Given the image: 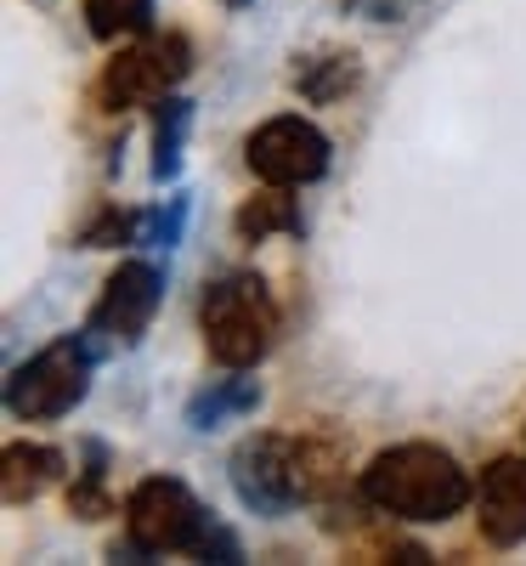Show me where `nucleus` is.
I'll list each match as a JSON object with an SVG mask.
<instances>
[{
    "mask_svg": "<svg viewBox=\"0 0 526 566\" xmlns=\"http://www.w3.org/2000/svg\"><path fill=\"white\" fill-rule=\"evenodd\" d=\"M362 499L374 510L397 515V522H448V515H459L475 499V488H470L464 464L448 448H436V442H397V448L368 459Z\"/></svg>",
    "mask_w": 526,
    "mask_h": 566,
    "instance_id": "nucleus-1",
    "label": "nucleus"
},
{
    "mask_svg": "<svg viewBox=\"0 0 526 566\" xmlns=\"http://www.w3.org/2000/svg\"><path fill=\"white\" fill-rule=\"evenodd\" d=\"M227 470H232V493H238V504H244V510L283 515V510L317 499L334 482V453L323 442L261 431V437H244V442L232 448Z\"/></svg>",
    "mask_w": 526,
    "mask_h": 566,
    "instance_id": "nucleus-2",
    "label": "nucleus"
},
{
    "mask_svg": "<svg viewBox=\"0 0 526 566\" xmlns=\"http://www.w3.org/2000/svg\"><path fill=\"white\" fill-rule=\"evenodd\" d=\"M199 323H204V346L221 368H255L277 340V301L266 290V277L227 272L204 290Z\"/></svg>",
    "mask_w": 526,
    "mask_h": 566,
    "instance_id": "nucleus-3",
    "label": "nucleus"
},
{
    "mask_svg": "<svg viewBox=\"0 0 526 566\" xmlns=\"http://www.w3.org/2000/svg\"><path fill=\"white\" fill-rule=\"evenodd\" d=\"M210 527V510L176 476H148L125 499V555H199Z\"/></svg>",
    "mask_w": 526,
    "mask_h": 566,
    "instance_id": "nucleus-4",
    "label": "nucleus"
},
{
    "mask_svg": "<svg viewBox=\"0 0 526 566\" xmlns=\"http://www.w3.org/2000/svg\"><path fill=\"white\" fill-rule=\"evenodd\" d=\"M91 391V346L80 335H63L52 340L45 352H34L29 363L12 368V380H7V408L29 424L40 419H63L85 402Z\"/></svg>",
    "mask_w": 526,
    "mask_h": 566,
    "instance_id": "nucleus-5",
    "label": "nucleus"
},
{
    "mask_svg": "<svg viewBox=\"0 0 526 566\" xmlns=\"http://www.w3.org/2000/svg\"><path fill=\"white\" fill-rule=\"evenodd\" d=\"M187 69H193V45L181 34H141L103 69V97L108 108H154L187 80Z\"/></svg>",
    "mask_w": 526,
    "mask_h": 566,
    "instance_id": "nucleus-6",
    "label": "nucleus"
},
{
    "mask_svg": "<svg viewBox=\"0 0 526 566\" xmlns=\"http://www.w3.org/2000/svg\"><path fill=\"white\" fill-rule=\"evenodd\" d=\"M244 159L266 187H306L328 170V136L301 114H277L261 130H250Z\"/></svg>",
    "mask_w": 526,
    "mask_h": 566,
    "instance_id": "nucleus-7",
    "label": "nucleus"
},
{
    "mask_svg": "<svg viewBox=\"0 0 526 566\" xmlns=\"http://www.w3.org/2000/svg\"><path fill=\"white\" fill-rule=\"evenodd\" d=\"M159 301H165V272L154 261H125L103 283V301L91 306V335H103L114 346H136L148 335Z\"/></svg>",
    "mask_w": 526,
    "mask_h": 566,
    "instance_id": "nucleus-8",
    "label": "nucleus"
},
{
    "mask_svg": "<svg viewBox=\"0 0 526 566\" xmlns=\"http://www.w3.org/2000/svg\"><path fill=\"white\" fill-rule=\"evenodd\" d=\"M475 522H482L487 544L498 549H515L526 544V459L509 453V459H493L475 482Z\"/></svg>",
    "mask_w": 526,
    "mask_h": 566,
    "instance_id": "nucleus-9",
    "label": "nucleus"
},
{
    "mask_svg": "<svg viewBox=\"0 0 526 566\" xmlns=\"http://www.w3.org/2000/svg\"><path fill=\"white\" fill-rule=\"evenodd\" d=\"M57 476H63V453L57 448H40V442H12L7 459H0V493H7V504L40 499Z\"/></svg>",
    "mask_w": 526,
    "mask_h": 566,
    "instance_id": "nucleus-10",
    "label": "nucleus"
},
{
    "mask_svg": "<svg viewBox=\"0 0 526 566\" xmlns=\"http://www.w3.org/2000/svg\"><path fill=\"white\" fill-rule=\"evenodd\" d=\"M255 402H261V386L250 380L244 368H232L227 380H210L204 391H193V402H187V424H193V431H221L227 419L255 413Z\"/></svg>",
    "mask_w": 526,
    "mask_h": 566,
    "instance_id": "nucleus-11",
    "label": "nucleus"
},
{
    "mask_svg": "<svg viewBox=\"0 0 526 566\" xmlns=\"http://www.w3.org/2000/svg\"><path fill=\"white\" fill-rule=\"evenodd\" d=\"M187 125H193V103H187V97L170 91L165 103H154V181H176Z\"/></svg>",
    "mask_w": 526,
    "mask_h": 566,
    "instance_id": "nucleus-12",
    "label": "nucleus"
},
{
    "mask_svg": "<svg viewBox=\"0 0 526 566\" xmlns=\"http://www.w3.org/2000/svg\"><path fill=\"white\" fill-rule=\"evenodd\" d=\"M272 232H301V210L290 199V187H266L261 199L238 210V239L244 244H266Z\"/></svg>",
    "mask_w": 526,
    "mask_h": 566,
    "instance_id": "nucleus-13",
    "label": "nucleus"
},
{
    "mask_svg": "<svg viewBox=\"0 0 526 566\" xmlns=\"http://www.w3.org/2000/svg\"><path fill=\"white\" fill-rule=\"evenodd\" d=\"M154 0H85V23L97 40H141L154 34Z\"/></svg>",
    "mask_w": 526,
    "mask_h": 566,
    "instance_id": "nucleus-14",
    "label": "nucleus"
},
{
    "mask_svg": "<svg viewBox=\"0 0 526 566\" xmlns=\"http://www.w3.org/2000/svg\"><path fill=\"white\" fill-rule=\"evenodd\" d=\"M351 80H357V57L351 52L346 57H328V74H317V63H301V74H295V85L306 91L312 103L340 97V91H351Z\"/></svg>",
    "mask_w": 526,
    "mask_h": 566,
    "instance_id": "nucleus-15",
    "label": "nucleus"
},
{
    "mask_svg": "<svg viewBox=\"0 0 526 566\" xmlns=\"http://www.w3.org/2000/svg\"><path fill=\"white\" fill-rule=\"evenodd\" d=\"M136 232H141V221H136V216L103 210L97 221H91V227L80 232V244H85V250H108V244H125V239H136Z\"/></svg>",
    "mask_w": 526,
    "mask_h": 566,
    "instance_id": "nucleus-16",
    "label": "nucleus"
},
{
    "mask_svg": "<svg viewBox=\"0 0 526 566\" xmlns=\"http://www.w3.org/2000/svg\"><path fill=\"white\" fill-rule=\"evenodd\" d=\"M181 216H187V205H181V199L170 205V216H165V210H154L148 221H141V244H176V239H181Z\"/></svg>",
    "mask_w": 526,
    "mask_h": 566,
    "instance_id": "nucleus-17",
    "label": "nucleus"
},
{
    "mask_svg": "<svg viewBox=\"0 0 526 566\" xmlns=\"http://www.w3.org/2000/svg\"><path fill=\"white\" fill-rule=\"evenodd\" d=\"M340 7L357 12V18H374V23H397L419 7V0H340Z\"/></svg>",
    "mask_w": 526,
    "mask_h": 566,
    "instance_id": "nucleus-18",
    "label": "nucleus"
},
{
    "mask_svg": "<svg viewBox=\"0 0 526 566\" xmlns=\"http://www.w3.org/2000/svg\"><path fill=\"white\" fill-rule=\"evenodd\" d=\"M232 7H244V0H232Z\"/></svg>",
    "mask_w": 526,
    "mask_h": 566,
    "instance_id": "nucleus-19",
    "label": "nucleus"
}]
</instances>
